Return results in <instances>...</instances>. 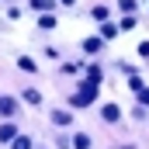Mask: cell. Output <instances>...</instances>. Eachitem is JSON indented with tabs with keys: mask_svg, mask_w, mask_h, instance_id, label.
Masks as SVG:
<instances>
[{
	"mask_svg": "<svg viewBox=\"0 0 149 149\" xmlns=\"http://www.w3.org/2000/svg\"><path fill=\"white\" fill-rule=\"evenodd\" d=\"M52 121L56 125H70V111H52Z\"/></svg>",
	"mask_w": 149,
	"mask_h": 149,
	"instance_id": "obj_8",
	"label": "cell"
},
{
	"mask_svg": "<svg viewBox=\"0 0 149 149\" xmlns=\"http://www.w3.org/2000/svg\"><path fill=\"white\" fill-rule=\"evenodd\" d=\"M14 139H17V128H14L10 121H7V125H0V142H14Z\"/></svg>",
	"mask_w": 149,
	"mask_h": 149,
	"instance_id": "obj_3",
	"label": "cell"
},
{
	"mask_svg": "<svg viewBox=\"0 0 149 149\" xmlns=\"http://www.w3.org/2000/svg\"><path fill=\"white\" fill-rule=\"evenodd\" d=\"M87 83H94V87L101 83V70H97V66H90V70H87Z\"/></svg>",
	"mask_w": 149,
	"mask_h": 149,
	"instance_id": "obj_7",
	"label": "cell"
},
{
	"mask_svg": "<svg viewBox=\"0 0 149 149\" xmlns=\"http://www.w3.org/2000/svg\"><path fill=\"white\" fill-rule=\"evenodd\" d=\"M94 97H97V87H94V83H83L73 97H70V104H73V108H87V104H94Z\"/></svg>",
	"mask_w": 149,
	"mask_h": 149,
	"instance_id": "obj_1",
	"label": "cell"
},
{
	"mask_svg": "<svg viewBox=\"0 0 149 149\" xmlns=\"http://www.w3.org/2000/svg\"><path fill=\"white\" fill-rule=\"evenodd\" d=\"M14 149H31V139H24V135H17V139H14Z\"/></svg>",
	"mask_w": 149,
	"mask_h": 149,
	"instance_id": "obj_13",
	"label": "cell"
},
{
	"mask_svg": "<svg viewBox=\"0 0 149 149\" xmlns=\"http://www.w3.org/2000/svg\"><path fill=\"white\" fill-rule=\"evenodd\" d=\"M114 35H118V24L104 21V24H101V38H114Z\"/></svg>",
	"mask_w": 149,
	"mask_h": 149,
	"instance_id": "obj_5",
	"label": "cell"
},
{
	"mask_svg": "<svg viewBox=\"0 0 149 149\" xmlns=\"http://www.w3.org/2000/svg\"><path fill=\"white\" fill-rule=\"evenodd\" d=\"M118 7H121L128 17H132V10H135V0H118Z\"/></svg>",
	"mask_w": 149,
	"mask_h": 149,
	"instance_id": "obj_12",
	"label": "cell"
},
{
	"mask_svg": "<svg viewBox=\"0 0 149 149\" xmlns=\"http://www.w3.org/2000/svg\"><path fill=\"white\" fill-rule=\"evenodd\" d=\"M83 49H87V52H97V49H101V38H87Z\"/></svg>",
	"mask_w": 149,
	"mask_h": 149,
	"instance_id": "obj_11",
	"label": "cell"
},
{
	"mask_svg": "<svg viewBox=\"0 0 149 149\" xmlns=\"http://www.w3.org/2000/svg\"><path fill=\"white\" fill-rule=\"evenodd\" d=\"M14 108H17V104H14V97H0V114H7V118H10Z\"/></svg>",
	"mask_w": 149,
	"mask_h": 149,
	"instance_id": "obj_4",
	"label": "cell"
},
{
	"mask_svg": "<svg viewBox=\"0 0 149 149\" xmlns=\"http://www.w3.org/2000/svg\"><path fill=\"white\" fill-rule=\"evenodd\" d=\"M73 146H76V149H90V135H83V132H80V135L73 139Z\"/></svg>",
	"mask_w": 149,
	"mask_h": 149,
	"instance_id": "obj_9",
	"label": "cell"
},
{
	"mask_svg": "<svg viewBox=\"0 0 149 149\" xmlns=\"http://www.w3.org/2000/svg\"><path fill=\"white\" fill-rule=\"evenodd\" d=\"M90 14H94V17H97V21H108V7H94V10H90Z\"/></svg>",
	"mask_w": 149,
	"mask_h": 149,
	"instance_id": "obj_14",
	"label": "cell"
},
{
	"mask_svg": "<svg viewBox=\"0 0 149 149\" xmlns=\"http://www.w3.org/2000/svg\"><path fill=\"white\" fill-rule=\"evenodd\" d=\"M21 97H24V101H28V104H38V101H42V94H38V90H24V94H21Z\"/></svg>",
	"mask_w": 149,
	"mask_h": 149,
	"instance_id": "obj_10",
	"label": "cell"
},
{
	"mask_svg": "<svg viewBox=\"0 0 149 149\" xmlns=\"http://www.w3.org/2000/svg\"><path fill=\"white\" fill-rule=\"evenodd\" d=\"M17 66H21L24 73H35V70H38V66H35V59H28V56H21V59H17Z\"/></svg>",
	"mask_w": 149,
	"mask_h": 149,
	"instance_id": "obj_6",
	"label": "cell"
},
{
	"mask_svg": "<svg viewBox=\"0 0 149 149\" xmlns=\"http://www.w3.org/2000/svg\"><path fill=\"white\" fill-rule=\"evenodd\" d=\"M31 7H38V10H42V7H49V0H31Z\"/></svg>",
	"mask_w": 149,
	"mask_h": 149,
	"instance_id": "obj_17",
	"label": "cell"
},
{
	"mask_svg": "<svg viewBox=\"0 0 149 149\" xmlns=\"http://www.w3.org/2000/svg\"><path fill=\"white\" fill-rule=\"evenodd\" d=\"M139 101H142V104H149V87H142V90H139Z\"/></svg>",
	"mask_w": 149,
	"mask_h": 149,
	"instance_id": "obj_16",
	"label": "cell"
},
{
	"mask_svg": "<svg viewBox=\"0 0 149 149\" xmlns=\"http://www.w3.org/2000/svg\"><path fill=\"white\" fill-rule=\"evenodd\" d=\"M101 114H104V121H118V118H121V108H118V104H104Z\"/></svg>",
	"mask_w": 149,
	"mask_h": 149,
	"instance_id": "obj_2",
	"label": "cell"
},
{
	"mask_svg": "<svg viewBox=\"0 0 149 149\" xmlns=\"http://www.w3.org/2000/svg\"><path fill=\"white\" fill-rule=\"evenodd\" d=\"M42 28H45V31H49V28H56V17H52V14H45V17H42Z\"/></svg>",
	"mask_w": 149,
	"mask_h": 149,
	"instance_id": "obj_15",
	"label": "cell"
}]
</instances>
